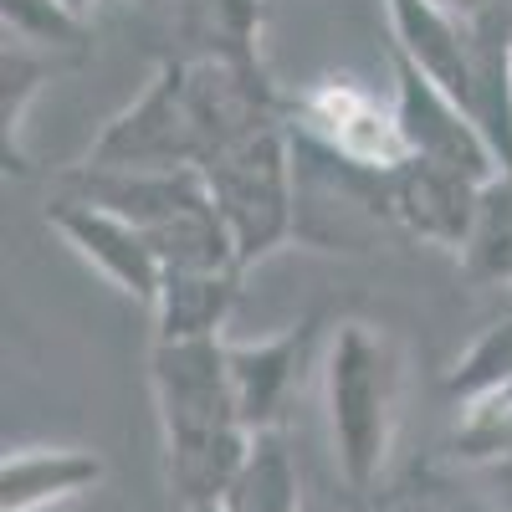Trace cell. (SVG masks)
Segmentation results:
<instances>
[{
    "label": "cell",
    "mask_w": 512,
    "mask_h": 512,
    "mask_svg": "<svg viewBox=\"0 0 512 512\" xmlns=\"http://www.w3.org/2000/svg\"><path fill=\"white\" fill-rule=\"evenodd\" d=\"M149 395L164 441V482L175 502H221L256 446L236 405L226 338H154Z\"/></svg>",
    "instance_id": "1"
},
{
    "label": "cell",
    "mask_w": 512,
    "mask_h": 512,
    "mask_svg": "<svg viewBox=\"0 0 512 512\" xmlns=\"http://www.w3.org/2000/svg\"><path fill=\"white\" fill-rule=\"evenodd\" d=\"M400 344L379 323L349 318L338 323L328 364H323V410L338 477L354 492H369L395 451L400 431Z\"/></svg>",
    "instance_id": "2"
},
{
    "label": "cell",
    "mask_w": 512,
    "mask_h": 512,
    "mask_svg": "<svg viewBox=\"0 0 512 512\" xmlns=\"http://www.w3.org/2000/svg\"><path fill=\"white\" fill-rule=\"evenodd\" d=\"M200 175H205V190L226 221L236 262L246 272L297 236V221H303V180H297V139H292L287 113L226 139L200 164Z\"/></svg>",
    "instance_id": "3"
},
{
    "label": "cell",
    "mask_w": 512,
    "mask_h": 512,
    "mask_svg": "<svg viewBox=\"0 0 512 512\" xmlns=\"http://www.w3.org/2000/svg\"><path fill=\"white\" fill-rule=\"evenodd\" d=\"M292 118L308 144L354 169H369V175H390L395 164L410 159L395 93L379 98L359 77H318L313 88L292 98Z\"/></svg>",
    "instance_id": "4"
},
{
    "label": "cell",
    "mask_w": 512,
    "mask_h": 512,
    "mask_svg": "<svg viewBox=\"0 0 512 512\" xmlns=\"http://www.w3.org/2000/svg\"><path fill=\"white\" fill-rule=\"evenodd\" d=\"M47 226L62 236V246L77 262H88L108 287H118L123 297H134L144 308L154 303L164 267H159V251L149 246V236L128 216H118V210L62 185V195L47 205Z\"/></svg>",
    "instance_id": "5"
},
{
    "label": "cell",
    "mask_w": 512,
    "mask_h": 512,
    "mask_svg": "<svg viewBox=\"0 0 512 512\" xmlns=\"http://www.w3.org/2000/svg\"><path fill=\"white\" fill-rule=\"evenodd\" d=\"M390 67H395V108H400V128H405L410 154L446 164V169H461V175L487 185L502 164H497V149L482 134V123L472 118V108L456 103L441 82H431L400 52H390Z\"/></svg>",
    "instance_id": "6"
},
{
    "label": "cell",
    "mask_w": 512,
    "mask_h": 512,
    "mask_svg": "<svg viewBox=\"0 0 512 512\" xmlns=\"http://www.w3.org/2000/svg\"><path fill=\"white\" fill-rule=\"evenodd\" d=\"M477 195H482V180L461 175V169H446V164H431L420 154H410L405 164H395L379 180L384 221L425 246H446V251H461L466 231H472V216H477Z\"/></svg>",
    "instance_id": "7"
},
{
    "label": "cell",
    "mask_w": 512,
    "mask_h": 512,
    "mask_svg": "<svg viewBox=\"0 0 512 512\" xmlns=\"http://www.w3.org/2000/svg\"><path fill=\"white\" fill-rule=\"evenodd\" d=\"M313 338H318V313L272 333V338H256V344H226L236 405H241V420L251 425V436H272L282 425V415L297 395V379L308 369Z\"/></svg>",
    "instance_id": "8"
},
{
    "label": "cell",
    "mask_w": 512,
    "mask_h": 512,
    "mask_svg": "<svg viewBox=\"0 0 512 512\" xmlns=\"http://www.w3.org/2000/svg\"><path fill=\"white\" fill-rule=\"evenodd\" d=\"M390 16V52H400L405 62H415L431 82L472 108V72H477V36H472V16L446 11L441 0H384Z\"/></svg>",
    "instance_id": "9"
},
{
    "label": "cell",
    "mask_w": 512,
    "mask_h": 512,
    "mask_svg": "<svg viewBox=\"0 0 512 512\" xmlns=\"http://www.w3.org/2000/svg\"><path fill=\"white\" fill-rule=\"evenodd\" d=\"M103 456L88 446H21L0 466V512H47L88 497L103 482Z\"/></svg>",
    "instance_id": "10"
},
{
    "label": "cell",
    "mask_w": 512,
    "mask_h": 512,
    "mask_svg": "<svg viewBox=\"0 0 512 512\" xmlns=\"http://www.w3.org/2000/svg\"><path fill=\"white\" fill-rule=\"evenodd\" d=\"M241 277V267H169L149 303L154 338H221Z\"/></svg>",
    "instance_id": "11"
},
{
    "label": "cell",
    "mask_w": 512,
    "mask_h": 512,
    "mask_svg": "<svg viewBox=\"0 0 512 512\" xmlns=\"http://www.w3.org/2000/svg\"><path fill=\"white\" fill-rule=\"evenodd\" d=\"M77 67L72 57L26 47V41H6L0 47V159L6 175H31V149H26V118L31 103L47 93V82Z\"/></svg>",
    "instance_id": "12"
},
{
    "label": "cell",
    "mask_w": 512,
    "mask_h": 512,
    "mask_svg": "<svg viewBox=\"0 0 512 512\" xmlns=\"http://www.w3.org/2000/svg\"><path fill=\"white\" fill-rule=\"evenodd\" d=\"M456 262L477 287L512 292V169H497L482 185L472 231H466Z\"/></svg>",
    "instance_id": "13"
},
{
    "label": "cell",
    "mask_w": 512,
    "mask_h": 512,
    "mask_svg": "<svg viewBox=\"0 0 512 512\" xmlns=\"http://www.w3.org/2000/svg\"><path fill=\"white\" fill-rule=\"evenodd\" d=\"M226 512H308V497H303V477L287 456V446L272 436H256L241 477L231 482V492L221 497Z\"/></svg>",
    "instance_id": "14"
},
{
    "label": "cell",
    "mask_w": 512,
    "mask_h": 512,
    "mask_svg": "<svg viewBox=\"0 0 512 512\" xmlns=\"http://www.w3.org/2000/svg\"><path fill=\"white\" fill-rule=\"evenodd\" d=\"M512 379V292L502 297V308L477 328V338L461 349V359L446 374V395L456 405H472Z\"/></svg>",
    "instance_id": "15"
},
{
    "label": "cell",
    "mask_w": 512,
    "mask_h": 512,
    "mask_svg": "<svg viewBox=\"0 0 512 512\" xmlns=\"http://www.w3.org/2000/svg\"><path fill=\"white\" fill-rule=\"evenodd\" d=\"M0 31L6 41H26V47L57 52L82 62L88 57V21L77 11H67L62 0H0Z\"/></svg>",
    "instance_id": "16"
},
{
    "label": "cell",
    "mask_w": 512,
    "mask_h": 512,
    "mask_svg": "<svg viewBox=\"0 0 512 512\" xmlns=\"http://www.w3.org/2000/svg\"><path fill=\"white\" fill-rule=\"evenodd\" d=\"M456 446L472 461H512V379L502 384V390L461 405Z\"/></svg>",
    "instance_id": "17"
},
{
    "label": "cell",
    "mask_w": 512,
    "mask_h": 512,
    "mask_svg": "<svg viewBox=\"0 0 512 512\" xmlns=\"http://www.w3.org/2000/svg\"><path fill=\"white\" fill-rule=\"evenodd\" d=\"M446 11H456V16H477V11H487L492 0H441Z\"/></svg>",
    "instance_id": "18"
},
{
    "label": "cell",
    "mask_w": 512,
    "mask_h": 512,
    "mask_svg": "<svg viewBox=\"0 0 512 512\" xmlns=\"http://www.w3.org/2000/svg\"><path fill=\"white\" fill-rule=\"evenodd\" d=\"M62 6H67V11H77L82 21H88V16H93V11L103 6V0H62Z\"/></svg>",
    "instance_id": "19"
},
{
    "label": "cell",
    "mask_w": 512,
    "mask_h": 512,
    "mask_svg": "<svg viewBox=\"0 0 512 512\" xmlns=\"http://www.w3.org/2000/svg\"><path fill=\"white\" fill-rule=\"evenodd\" d=\"M185 512H226L221 502H200V507H185Z\"/></svg>",
    "instance_id": "20"
},
{
    "label": "cell",
    "mask_w": 512,
    "mask_h": 512,
    "mask_svg": "<svg viewBox=\"0 0 512 512\" xmlns=\"http://www.w3.org/2000/svg\"><path fill=\"white\" fill-rule=\"evenodd\" d=\"M308 512H328V507H318V502H308Z\"/></svg>",
    "instance_id": "21"
}]
</instances>
